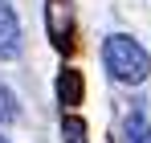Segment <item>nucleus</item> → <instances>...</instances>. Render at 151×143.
Wrapping results in <instances>:
<instances>
[{
	"label": "nucleus",
	"instance_id": "nucleus-1",
	"mask_svg": "<svg viewBox=\"0 0 151 143\" xmlns=\"http://www.w3.org/2000/svg\"><path fill=\"white\" fill-rule=\"evenodd\" d=\"M102 61H106V70L114 82H127V86H139V82H147V53L143 45L135 41V37H127V33H114V37H106V45H102Z\"/></svg>",
	"mask_w": 151,
	"mask_h": 143
},
{
	"label": "nucleus",
	"instance_id": "nucleus-2",
	"mask_svg": "<svg viewBox=\"0 0 151 143\" xmlns=\"http://www.w3.org/2000/svg\"><path fill=\"white\" fill-rule=\"evenodd\" d=\"M12 57H21V25L8 0H0V61H12Z\"/></svg>",
	"mask_w": 151,
	"mask_h": 143
},
{
	"label": "nucleus",
	"instance_id": "nucleus-3",
	"mask_svg": "<svg viewBox=\"0 0 151 143\" xmlns=\"http://www.w3.org/2000/svg\"><path fill=\"white\" fill-rule=\"evenodd\" d=\"M45 17H49V37L57 49L70 45V33H74V25H70V0H49L45 4Z\"/></svg>",
	"mask_w": 151,
	"mask_h": 143
},
{
	"label": "nucleus",
	"instance_id": "nucleus-4",
	"mask_svg": "<svg viewBox=\"0 0 151 143\" xmlns=\"http://www.w3.org/2000/svg\"><path fill=\"white\" fill-rule=\"evenodd\" d=\"M123 143H151V123L143 119V110H131V115H127Z\"/></svg>",
	"mask_w": 151,
	"mask_h": 143
},
{
	"label": "nucleus",
	"instance_id": "nucleus-5",
	"mask_svg": "<svg viewBox=\"0 0 151 143\" xmlns=\"http://www.w3.org/2000/svg\"><path fill=\"white\" fill-rule=\"evenodd\" d=\"M57 98H61V106H78L82 102V78L74 70H65L57 78Z\"/></svg>",
	"mask_w": 151,
	"mask_h": 143
},
{
	"label": "nucleus",
	"instance_id": "nucleus-6",
	"mask_svg": "<svg viewBox=\"0 0 151 143\" xmlns=\"http://www.w3.org/2000/svg\"><path fill=\"white\" fill-rule=\"evenodd\" d=\"M61 135H65V143H86V123L78 115H65L61 119Z\"/></svg>",
	"mask_w": 151,
	"mask_h": 143
},
{
	"label": "nucleus",
	"instance_id": "nucleus-7",
	"mask_svg": "<svg viewBox=\"0 0 151 143\" xmlns=\"http://www.w3.org/2000/svg\"><path fill=\"white\" fill-rule=\"evenodd\" d=\"M17 115H21V110H17V98H12V90H8V86H0V123L8 127V123H17Z\"/></svg>",
	"mask_w": 151,
	"mask_h": 143
},
{
	"label": "nucleus",
	"instance_id": "nucleus-8",
	"mask_svg": "<svg viewBox=\"0 0 151 143\" xmlns=\"http://www.w3.org/2000/svg\"><path fill=\"white\" fill-rule=\"evenodd\" d=\"M0 143H8V139H0Z\"/></svg>",
	"mask_w": 151,
	"mask_h": 143
}]
</instances>
